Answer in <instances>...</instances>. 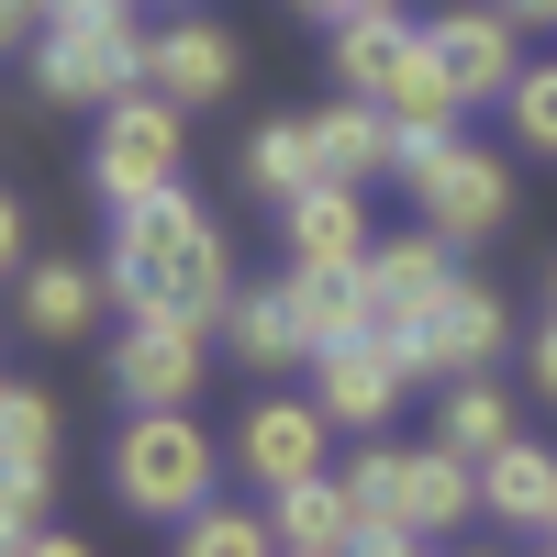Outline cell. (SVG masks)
<instances>
[{"mask_svg": "<svg viewBox=\"0 0 557 557\" xmlns=\"http://www.w3.org/2000/svg\"><path fill=\"white\" fill-rule=\"evenodd\" d=\"M101 290H112L123 312L223 323V312H235V257H223V223H212L190 190L123 201V212H112V257H101Z\"/></svg>", "mask_w": 557, "mask_h": 557, "instance_id": "cell-1", "label": "cell"}, {"mask_svg": "<svg viewBox=\"0 0 557 557\" xmlns=\"http://www.w3.org/2000/svg\"><path fill=\"white\" fill-rule=\"evenodd\" d=\"M112 491L134 502L146 524H190L223 502V446L201 412H123L112 435Z\"/></svg>", "mask_w": 557, "mask_h": 557, "instance_id": "cell-2", "label": "cell"}, {"mask_svg": "<svg viewBox=\"0 0 557 557\" xmlns=\"http://www.w3.org/2000/svg\"><path fill=\"white\" fill-rule=\"evenodd\" d=\"M346 491H357V524H401L424 546H446L457 524L480 513V469L446 457V446H368L346 469Z\"/></svg>", "mask_w": 557, "mask_h": 557, "instance_id": "cell-3", "label": "cell"}, {"mask_svg": "<svg viewBox=\"0 0 557 557\" xmlns=\"http://www.w3.org/2000/svg\"><path fill=\"white\" fill-rule=\"evenodd\" d=\"M391 178L424 201V235H446V246H469V235H491V223L513 212V168H502L491 146H469V134H424V146H401Z\"/></svg>", "mask_w": 557, "mask_h": 557, "instance_id": "cell-4", "label": "cell"}, {"mask_svg": "<svg viewBox=\"0 0 557 557\" xmlns=\"http://www.w3.org/2000/svg\"><path fill=\"white\" fill-rule=\"evenodd\" d=\"M34 89L57 112H112L123 89H146V23L112 12V23H45L34 34Z\"/></svg>", "mask_w": 557, "mask_h": 557, "instance_id": "cell-5", "label": "cell"}, {"mask_svg": "<svg viewBox=\"0 0 557 557\" xmlns=\"http://www.w3.org/2000/svg\"><path fill=\"white\" fill-rule=\"evenodd\" d=\"M178 157H190V112H168L157 89H123V101L101 112V134H89V178H101L112 212L178 190Z\"/></svg>", "mask_w": 557, "mask_h": 557, "instance_id": "cell-6", "label": "cell"}, {"mask_svg": "<svg viewBox=\"0 0 557 557\" xmlns=\"http://www.w3.org/2000/svg\"><path fill=\"white\" fill-rule=\"evenodd\" d=\"M201 380H212V323L123 312V335H112V391H123L134 412H190Z\"/></svg>", "mask_w": 557, "mask_h": 557, "instance_id": "cell-7", "label": "cell"}, {"mask_svg": "<svg viewBox=\"0 0 557 557\" xmlns=\"http://www.w3.org/2000/svg\"><path fill=\"white\" fill-rule=\"evenodd\" d=\"M502 346H513V312H502V290H480V278L457 268V290L401 335V368H412V380H491Z\"/></svg>", "mask_w": 557, "mask_h": 557, "instance_id": "cell-8", "label": "cell"}, {"mask_svg": "<svg viewBox=\"0 0 557 557\" xmlns=\"http://www.w3.org/2000/svg\"><path fill=\"white\" fill-rule=\"evenodd\" d=\"M446 290H457V246L446 235H391V246L357 257V301H368V335L380 346H401Z\"/></svg>", "mask_w": 557, "mask_h": 557, "instance_id": "cell-9", "label": "cell"}, {"mask_svg": "<svg viewBox=\"0 0 557 557\" xmlns=\"http://www.w3.org/2000/svg\"><path fill=\"white\" fill-rule=\"evenodd\" d=\"M424 45H435V67L457 78V101H513V78H524V23L502 12V0H457V12H435L424 23Z\"/></svg>", "mask_w": 557, "mask_h": 557, "instance_id": "cell-10", "label": "cell"}, {"mask_svg": "<svg viewBox=\"0 0 557 557\" xmlns=\"http://www.w3.org/2000/svg\"><path fill=\"white\" fill-rule=\"evenodd\" d=\"M323 401L312 391H268L246 424H235V469L257 480V491H290V480H323Z\"/></svg>", "mask_w": 557, "mask_h": 557, "instance_id": "cell-11", "label": "cell"}, {"mask_svg": "<svg viewBox=\"0 0 557 557\" xmlns=\"http://www.w3.org/2000/svg\"><path fill=\"white\" fill-rule=\"evenodd\" d=\"M235 67H246V57H235V34L201 23V12H178V23L146 34V89H157L168 112H212L223 89H235Z\"/></svg>", "mask_w": 557, "mask_h": 557, "instance_id": "cell-12", "label": "cell"}, {"mask_svg": "<svg viewBox=\"0 0 557 557\" xmlns=\"http://www.w3.org/2000/svg\"><path fill=\"white\" fill-rule=\"evenodd\" d=\"M401 391H412V368H401V346H380V335H357V346H323V357H312V401H323V424L380 435L391 412H401Z\"/></svg>", "mask_w": 557, "mask_h": 557, "instance_id": "cell-13", "label": "cell"}, {"mask_svg": "<svg viewBox=\"0 0 557 557\" xmlns=\"http://www.w3.org/2000/svg\"><path fill=\"white\" fill-rule=\"evenodd\" d=\"M301 146H312V190H368V178L401 168V134L368 112V101H346V89L301 112Z\"/></svg>", "mask_w": 557, "mask_h": 557, "instance_id": "cell-14", "label": "cell"}, {"mask_svg": "<svg viewBox=\"0 0 557 557\" xmlns=\"http://www.w3.org/2000/svg\"><path fill=\"white\" fill-rule=\"evenodd\" d=\"M268 535H278V557H357V491H346V469L268 491Z\"/></svg>", "mask_w": 557, "mask_h": 557, "instance_id": "cell-15", "label": "cell"}, {"mask_svg": "<svg viewBox=\"0 0 557 557\" xmlns=\"http://www.w3.org/2000/svg\"><path fill=\"white\" fill-rule=\"evenodd\" d=\"M278 246H290V268H357L380 235H368L357 190H290L278 201Z\"/></svg>", "mask_w": 557, "mask_h": 557, "instance_id": "cell-16", "label": "cell"}, {"mask_svg": "<svg viewBox=\"0 0 557 557\" xmlns=\"http://www.w3.org/2000/svg\"><path fill=\"white\" fill-rule=\"evenodd\" d=\"M368 112H380V123L401 134V146H424V134H457V112H469V101H457V78L435 67V45L412 34V57L380 78V101H368Z\"/></svg>", "mask_w": 557, "mask_h": 557, "instance_id": "cell-17", "label": "cell"}, {"mask_svg": "<svg viewBox=\"0 0 557 557\" xmlns=\"http://www.w3.org/2000/svg\"><path fill=\"white\" fill-rule=\"evenodd\" d=\"M101 268H78V257H34L23 268V335H45V346H67V335H89L101 323Z\"/></svg>", "mask_w": 557, "mask_h": 557, "instance_id": "cell-18", "label": "cell"}, {"mask_svg": "<svg viewBox=\"0 0 557 557\" xmlns=\"http://www.w3.org/2000/svg\"><path fill=\"white\" fill-rule=\"evenodd\" d=\"M278 301H290V335H301V357H323V346H357V335H368L357 268H290V278H278Z\"/></svg>", "mask_w": 557, "mask_h": 557, "instance_id": "cell-19", "label": "cell"}, {"mask_svg": "<svg viewBox=\"0 0 557 557\" xmlns=\"http://www.w3.org/2000/svg\"><path fill=\"white\" fill-rule=\"evenodd\" d=\"M480 513H491V524H535V535H546V513H557V446L513 435L502 457H480Z\"/></svg>", "mask_w": 557, "mask_h": 557, "instance_id": "cell-20", "label": "cell"}, {"mask_svg": "<svg viewBox=\"0 0 557 557\" xmlns=\"http://www.w3.org/2000/svg\"><path fill=\"white\" fill-rule=\"evenodd\" d=\"M223 346H235L257 380H290V368H312V357H301V335H290V301H278V290H235V312H223Z\"/></svg>", "mask_w": 557, "mask_h": 557, "instance_id": "cell-21", "label": "cell"}, {"mask_svg": "<svg viewBox=\"0 0 557 557\" xmlns=\"http://www.w3.org/2000/svg\"><path fill=\"white\" fill-rule=\"evenodd\" d=\"M435 446L469 457V469H480V457H502V446H513V401H502L491 380H446V401H435Z\"/></svg>", "mask_w": 557, "mask_h": 557, "instance_id": "cell-22", "label": "cell"}, {"mask_svg": "<svg viewBox=\"0 0 557 557\" xmlns=\"http://www.w3.org/2000/svg\"><path fill=\"white\" fill-rule=\"evenodd\" d=\"M412 34H424V23H401V12L346 23V34H335V89H346V101H380V78L412 57Z\"/></svg>", "mask_w": 557, "mask_h": 557, "instance_id": "cell-23", "label": "cell"}, {"mask_svg": "<svg viewBox=\"0 0 557 557\" xmlns=\"http://www.w3.org/2000/svg\"><path fill=\"white\" fill-rule=\"evenodd\" d=\"M57 469V401L0 380V480H45Z\"/></svg>", "mask_w": 557, "mask_h": 557, "instance_id": "cell-24", "label": "cell"}, {"mask_svg": "<svg viewBox=\"0 0 557 557\" xmlns=\"http://www.w3.org/2000/svg\"><path fill=\"white\" fill-rule=\"evenodd\" d=\"M246 190H257V201H290V190H312L301 112H278V123H257V134H246Z\"/></svg>", "mask_w": 557, "mask_h": 557, "instance_id": "cell-25", "label": "cell"}, {"mask_svg": "<svg viewBox=\"0 0 557 557\" xmlns=\"http://www.w3.org/2000/svg\"><path fill=\"white\" fill-rule=\"evenodd\" d=\"M178 557H278L268 513H246V502H212V513L178 524Z\"/></svg>", "mask_w": 557, "mask_h": 557, "instance_id": "cell-26", "label": "cell"}, {"mask_svg": "<svg viewBox=\"0 0 557 557\" xmlns=\"http://www.w3.org/2000/svg\"><path fill=\"white\" fill-rule=\"evenodd\" d=\"M45 502H57V469L45 480H0V557H23L45 535Z\"/></svg>", "mask_w": 557, "mask_h": 557, "instance_id": "cell-27", "label": "cell"}, {"mask_svg": "<svg viewBox=\"0 0 557 557\" xmlns=\"http://www.w3.org/2000/svg\"><path fill=\"white\" fill-rule=\"evenodd\" d=\"M513 134H524L535 157H557V67H524L513 78Z\"/></svg>", "mask_w": 557, "mask_h": 557, "instance_id": "cell-28", "label": "cell"}, {"mask_svg": "<svg viewBox=\"0 0 557 557\" xmlns=\"http://www.w3.org/2000/svg\"><path fill=\"white\" fill-rule=\"evenodd\" d=\"M290 12H301V23H335V34H346V23H368V12H401V0H290Z\"/></svg>", "mask_w": 557, "mask_h": 557, "instance_id": "cell-29", "label": "cell"}, {"mask_svg": "<svg viewBox=\"0 0 557 557\" xmlns=\"http://www.w3.org/2000/svg\"><path fill=\"white\" fill-rule=\"evenodd\" d=\"M357 557H435V546L401 535V524H357Z\"/></svg>", "mask_w": 557, "mask_h": 557, "instance_id": "cell-30", "label": "cell"}, {"mask_svg": "<svg viewBox=\"0 0 557 557\" xmlns=\"http://www.w3.org/2000/svg\"><path fill=\"white\" fill-rule=\"evenodd\" d=\"M0 278H23V190H0Z\"/></svg>", "mask_w": 557, "mask_h": 557, "instance_id": "cell-31", "label": "cell"}, {"mask_svg": "<svg viewBox=\"0 0 557 557\" xmlns=\"http://www.w3.org/2000/svg\"><path fill=\"white\" fill-rule=\"evenodd\" d=\"M23 34H45V0H0V57H12Z\"/></svg>", "mask_w": 557, "mask_h": 557, "instance_id": "cell-32", "label": "cell"}, {"mask_svg": "<svg viewBox=\"0 0 557 557\" xmlns=\"http://www.w3.org/2000/svg\"><path fill=\"white\" fill-rule=\"evenodd\" d=\"M112 12H134V0H45V23H112Z\"/></svg>", "mask_w": 557, "mask_h": 557, "instance_id": "cell-33", "label": "cell"}, {"mask_svg": "<svg viewBox=\"0 0 557 557\" xmlns=\"http://www.w3.org/2000/svg\"><path fill=\"white\" fill-rule=\"evenodd\" d=\"M524 368H535V391L557 401V323H546V335H535V357H524Z\"/></svg>", "mask_w": 557, "mask_h": 557, "instance_id": "cell-34", "label": "cell"}, {"mask_svg": "<svg viewBox=\"0 0 557 557\" xmlns=\"http://www.w3.org/2000/svg\"><path fill=\"white\" fill-rule=\"evenodd\" d=\"M23 557H89V546H78V535H57V524H45V535H34Z\"/></svg>", "mask_w": 557, "mask_h": 557, "instance_id": "cell-35", "label": "cell"}, {"mask_svg": "<svg viewBox=\"0 0 557 557\" xmlns=\"http://www.w3.org/2000/svg\"><path fill=\"white\" fill-rule=\"evenodd\" d=\"M502 12H513V23H557V0H502Z\"/></svg>", "mask_w": 557, "mask_h": 557, "instance_id": "cell-36", "label": "cell"}, {"mask_svg": "<svg viewBox=\"0 0 557 557\" xmlns=\"http://www.w3.org/2000/svg\"><path fill=\"white\" fill-rule=\"evenodd\" d=\"M546 323H557V257H546Z\"/></svg>", "mask_w": 557, "mask_h": 557, "instance_id": "cell-37", "label": "cell"}, {"mask_svg": "<svg viewBox=\"0 0 557 557\" xmlns=\"http://www.w3.org/2000/svg\"><path fill=\"white\" fill-rule=\"evenodd\" d=\"M546 546H557V513H546Z\"/></svg>", "mask_w": 557, "mask_h": 557, "instance_id": "cell-38", "label": "cell"}, {"mask_svg": "<svg viewBox=\"0 0 557 557\" xmlns=\"http://www.w3.org/2000/svg\"><path fill=\"white\" fill-rule=\"evenodd\" d=\"M168 12H190V0H168Z\"/></svg>", "mask_w": 557, "mask_h": 557, "instance_id": "cell-39", "label": "cell"}, {"mask_svg": "<svg viewBox=\"0 0 557 557\" xmlns=\"http://www.w3.org/2000/svg\"><path fill=\"white\" fill-rule=\"evenodd\" d=\"M535 557H557V546H535Z\"/></svg>", "mask_w": 557, "mask_h": 557, "instance_id": "cell-40", "label": "cell"}]
</instances>
